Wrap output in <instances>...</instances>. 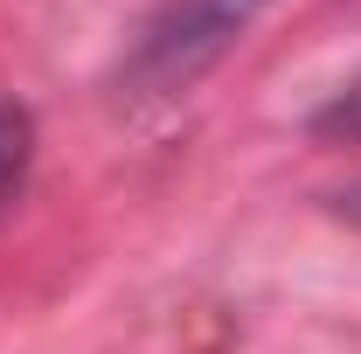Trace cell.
Wrapping results in <instances>:
<instances>
[{"label": "cell", "mask_w": 361, "mask_h": 354, "mask_svg": "<svg viewBox=\"0 0 361 354\" xmlns=\"http://www.w3.org/2000/svg\"><path fill=\"white\" fill-rule=\"evenodd\" d=\"M28 160H35V118H28V104L0 97V216H7V202L21 195Z\"/></svg>", "instance_id": "7a4b0ae2"}, {"label": "cell", "mask_w": 361, "mask_h": 354, "mask_svg": "<svg viewBox=\"0 0 361 354\" xmlns=\"http://www.w3.org/2000/svg\"><path fill=\"white\" fill-rule=\"evenodd\" d=\"M313 133H326V139H361V84H355V90H341V97L319 111Z\"/></svg>", "instance_id": "3957f363"}, {"label": "cell", "mask_w": 361, "mask_h": 354, "mask_svg": "<svg viewBox=\"0 0 361 354\" xmlns=\"http://www.w3.org/2000/svg\"><path fill=\"white\" fill-rule=\"evenodd\" d=\"M264 7L271 0H167V7L133 35L126 90H133V97L188 90L209 63H223L229 49L243 42V28H250Z\"/></svg>", "instance_id": "6da1fadb"}]
</instances>
